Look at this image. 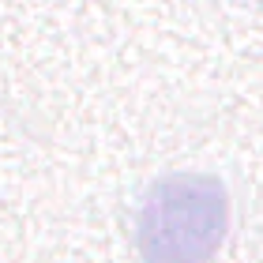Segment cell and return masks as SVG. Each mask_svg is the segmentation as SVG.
I'll list each match as a JSON object with an SVG mask.
<instances>
[{
  "label": "cell",
  "instance_id": "cell-1",
  "mask_svg": "<svg viewBox=\"0 0 263 263\" xmlns=\"http://www.w3.org/2000/svg\"><path fill=\"white\" fill-rule=\"evenodd\" d=\"M230 230V196L203 173L154 181L136 211V248L143 263H211Z\"/></svg>",
  "mask_w": 263,
  "mask_h": 263
},
{
  "label": "cell",
  "instance_id": "cell-2",
  "mask_svg": "<svg viewBox=\"0 0 263 263\" xmlns=\"http://www.w3.org/2000/svg\"><path fill=\"white\" fill-rule=\"evenodd\" d=\"M259 4H263V0H259Z\"/></svg>",
  "mask_w": 263,
  "mask_h": 263
}]
</instances>
